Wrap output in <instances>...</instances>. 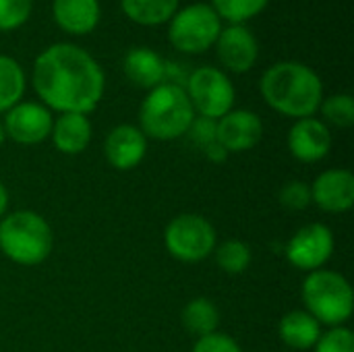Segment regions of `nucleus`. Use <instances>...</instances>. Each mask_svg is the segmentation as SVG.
I'll list each match as a JSON object with an SVG mask.
<instances>
[{"instance_id":"29","label":"nucleus","mask_w":354,"mask_h":352,"mask_svg":"<svg viewBox=\"0 0 354 352\" xmlns=\"http://www.w3.org/2000/svg\"><path fill=\"white\" fill-rule=\"evenodd\" d=\"M193 352H243L239 342L228 336V334H222V332H214V334H207L203 338H197Z\"/></svg>"},{"instance_id":"14","label":"nucleus","mask_w":354,"mask_h":352,"mask_svg":"<svg viewBox=\"0 0 354 352\" xmlns=\"http://www.w3.org/2000/svg\"><path fill=\"white\" fill-rule=\"evenodd\" d=\"M290 154L305 164H315L324 160L332 149V133L319 118H301L290 127L288 133Z\"/></svg>"},{"instance_id":"15","label":"nucleus","mask_w":354,"mask_h":352,"mask_svg":"<svg viewBox=\"0 0 354 352\" xmlns=\"http://www.w3.org/2000/svg\"><path fill=\"white\" fill-rule=\"evenodd\" d=\"M147 154V137L135 124L114 127L104 143V156L116 170L129 172L137 168Z\"/></svg>"},{"instance_id":"33","label":"nucleus","mask_w":354,"mask_h":352,"mask_svg":"<svg viewBox=\"0 0 354 352\" xmlns=\"http://www.w3.org/2000/svg\"><path fill=\"white\" fill-rule=\"evenodd\" d=\"M4 139H6V133H4V124H2V120H0V147L4 145Z\"/></svg>"},{"instance_id":"30","label":"nucleus","mask_w":354,"mask_h":352,"mask_svg":"<svg viewBox=\"0 0 354 352\" xmlns=\"http://www.w3.org/2000/svg\"><path fill=\"white\" fill-rule=\"evenodd\" d=\"M187 135L193 139V143H197L201 149H205L209 143L216 141V120L203 118V116H199V118L195 116L191 127H189V131H187Z\"/></svg>"},{"instance_id":"17","label":"nucleus","mask_w":354,"mask_h":352,"mask_svg":"<svg viewBox=\"0 0 354 352\" xmlns=\"http://www.w3.org/2000/svg\"><path fill=\"white\" fill-rule=\"evenodd\" d=\"M91 133V122L85 114H60L52 124L50 139L60 154L77 156L87 149Z\"/></svg>"},{"instance_id":"19","label":"nucleus","mask_w":354,"mask_h":352,"mask_svg":"<svg viewBox=\"0 0 354 352\" xmlns=\"http://www.w3.org/2000/svg\"><path fill=\"white\" fill-rule=\"evenodd\" d=\"M278 334L280 340L292 351H313L324 332L322 324L313 315H309L305 309H297L280 319Z\"/></svg>"},{"instance_id":"7","label":"nucleus","mask_w":354,"mask_h":352,"mask_svg":"<svg viewBox=\"0 0 354 352\" xmlns=\"http://www.w3.org/2000/svg\"><path fill=\"white\" fill-rule=\"evenodd\" d=\"M222 31V19L209 4H191L176 10L170 19V44L185 54H201L209 50Z\"/></svg>"},{"instance_id":"31","label":"nucleus","mask_w":354,"mask_h":352,"mask_svg":"<svg viewBox=\"0 0 354 352\" xmlns=\"http://www.w3.org/2000/svg\"><path fill=\"white\" fill-rule=\"evenodd\" d=\"M203 151H205V158H207L209 162H214V164H222V162H226V160H228V156H230V154H228V151L218 143V141L209 143Z\"/></svg>"},{"instance_id":"9","label":"nucleus","mask_w":354,"mask_h":352,"mask_svg":"<svg viewBox=\"0 0 354 352\" xmlns=\"http://www.w3.org/2000/svg\"><path fill=\"white\" fill-rule=\"evenodd\" d=\"M334 234L326 224L313 222L299 228L286 245L288 261L301 272H317L330 261L334 253Z\"/></svg>"},{"instance_id":"20","label":"nucleus","mask_w":354,"mask_h":352,"mask_svg":"<svg viewBox=\"0 0 354 352\" xmlns=\"http://www.w3.org/2000/svg\"><path fill=\"white\" fill-rule=\"evenodd\" d=\"M180 322L189 334H193L195 338H203L207 334L218 332L220 309L216 307L214 301H209L205 297H197L185 305V309L180 313Z\"/></svg>"},{"instance_id":"4","label":"nucleus","mask_w":354,"mask_h":352,"mask_svg":"<svg viewBox=\"0 0 354 352\" xmlns=\"http://www.w3.org/2000/svg\"><path fill=\"white\" fill-rule=\"evenodd\" d=\"M54 247V234L44 216L21 210L0 220V251L17 266L33 268L44 263Z\"/></svg>"},{"instance_id":"2","label":"nucleus","mask_w":354,"mask_h":352,"mask_svg":"<svg viewBox=\"0 0 354 352\" xmlns=\"http://www.w3.org/2000/svg\"><path fill=\"white\" fill-rule=\"evenodd\" d=\"M266 104L290 118H311L324 102L319 75L301 62H278L270 66L259 83Z\"/></svg>"},{"instance_id":"13","label":"nucleus","mask_w":354,"mask_h":352,"mask_svg":"<svg viewBox=\"0 0 354 352\" xmlns=\"http://www.w3.org/2000/svg\"><path fill=\"white\" fill-rule=\"evenodd\" d=\"M214 46L220 62L232 73L251 71L259 56V46L255 35L243 25H230L222 29Z\"/></svg>"},{"instance_id":"28","label":"nucleus","mask_w":354,"mask_h":352,"mask_svg":"<svg viewBox=\"0 0 354 352\" xmlns=\"http://www.w3.org/2000/svg\"><path fill=\"white\" fill-rule=\"evenodd\" d=\"M313 352H354L353 332L344 326L332 328L330 332L319 336Z\"/></svg>"},{"instance_id":"5","label":"nucleus","mask_w":354,"mask_h":352,"mask_svg":"<svg viewBox=\"0 0 354 352\" xmlns=\"http://www.w3.org/2000/svg\"><path fill=\"white\" fill-rule=\"evenodd\" d=\"M305 311L322 326L340 328L354 311V293L348 280L332 270L311 272L303 282Z\"/></svg>"},{"instance_id":"16","label":"nucleus","mask_w":354,"mask_h":352,"mask_svg":"<svg viewBox=\"0 0 354 352\" xmlns=\"http://www.w3.org/2000/svg\"><path fill=\"white\" fill-rule=\"evenodd\" d=\"M52 15L56 25L71 35H87L100 23L97 0H54Z\"/></svg>"},{"instance_id":"32","label":"nucleus","mask_w":354,"mask_h":352,"mask_svg":"<svg viewBox=\"0 0 354 352\" xmlns=\"http://www.w3.org/2000/svg\"><path fill=\"white\" fill-rule=\"evenodd\" d=\"M8 191H6V187H4V183L0 180V220L6 216V210H8Z\"/></svg>"},{"instance_id":"8","label":"nucleus","mask_w":354,"mask_h":352,"mask_svg":"<svg viewBox=\"0 0 354 352\" xmlns=\"http://www.w3.org/2000/svg\"><path fill=\"white\" fill-rule=\"evenodd\" d=\"M195 112L203 118L218 120L234 106L236 91L232 81L216 66H201L187 77L185 87Z\"/></svg>"},{"instance_id":"3","label":"nucleus","mask_w":354,"mask_h":352,"mask_svg":"<svg viewBox=\"0 0 354 352\" xmlns=\"http://www.w3.org/2000/svg\"><path fill=\"white\" fill-rule=\"evenodd\" d=\"M193 118L195 110L185 87L174 83H160L149 89L139 108V129L156 141H172L187 135Z\"/></svg>"},{"instance_id":"12","label":"nucleus","mask_w":354,"mask_h":352,"mask_svg":"<svg viewBox=\"0 0 354 352\" xmlns=\"http://www.w3.org/2000/svg\"><path fill=\"white\" fill-rule=\"evenodd\" d=\"M311 201L328 214H344L354 205V174L346 168L322 172L311 185Z\"/></svg>"},{"instance_id":"27","label":"nucleus","mask_w":354,"mask_h":352,"mask_svg":"<svg viewBox=\"0 0 354 352\" xmlns=\"http://www.w3.org/2000/svg\"><path fill=\"white\" fill-rule=\"evenodd\" d=\"M282 207L286 210H292V212H301V210H307L313 201H311V187L307 183H301V180H290L286 183L282 189H280V195H278Z\"/></svg>"},{"instance_id":"11","label":"nucleus","mask_w":354,"mask_h":352,"mask_svg":"<svg viewBox=\"0 0 354 352\" xmlns=\"http://www.w3.org/2000/svg\"><path fill=\"white\" fill-rule=\"evenodd\" d=\"M263 137V122L251 110H230L216 120V141L228 154L253 149Z\"/></svg>"},{"instance_id":"22","label":"nucleus","mask_w":354,"mask_h":352,"mask_svg":"<svg viewBox=\"0 0 354 352\" xmlns=\"http://www.w3.org/2000/svg\"><path fill=\"white\" fill-rule=\"evenodd\" d=\"M23 93L25 73L21 64L10 56L0 54V112H8L12 106H17Z\"/></svg>"},{"instance_id":"25","label":"nucleus","mask_w":354,"mask_h":352,"mask_svg":"<svg viewBox=\"0 0 354 352\" xmlns=\"http://www.w3.org/2000/svg\"><path fill=\"white\" fill-rule=\"evenodd\" d=\"M322 114L324 118L338 127V129H348L354 124V100L348 93H338L322 102Z\"/></svg>"},{"instance_id":"26","label":"nucleus","mask_w":354,"mask_h":352,"mask_svg":"<svg viewBox=\"0 0 354 352\" xmlns=\"http://www.w3.org/2000/svg\"><path fill=\"white\" fill-rule=\"evenodd\" d=\"M31 0H0V31H15L27 23Z\"/></svg>"},{"instance_id":"21","label":"nucleus","mask_w":354,"mask_h":352,"mask_svg":"<svg viewBox=\"0 0 354 352\" xmlns=\"http://www.w3.org/2000/svg\"><path fill=\"white\" fill-rule=\"evenodd\" d=\"M120 6L133 23L151 27L168 23L178 8V0H120Z\"/></svg>"},{"instance_id":"18","label":"nucleus","mask_w":354,"mask_h":352,"mask_svg":"<svg viewBox=\"0 0 354 352\" xmlns=\"http://www.w3.org/2000/svg\"><path fill=\"white\" fill-rule=\"evenodd\" d=\"M122 71L133 85L153 89L160 83H164L166 62L158 52L149 48H133L122 60Z\"/></svg>"},{"instance_id":"23","label":"nucleus","mask_w":354,"mask_h":352,"mask_svg":"<svg viewBox=\"0 0 354 352\" xmlns=\"http://www.w3.org/2000/svg\"><path fill=\"white\" fill-rule=\"evenodd\" d=\"M214 255H216V263L220 266V270L232 276L247 272L253 261L251 247L239 239H228L222 245H216Z\"/></svg>"},{"instance_id":"1","label":"nucleus","mask_w":354,"mask_h":352,"mask_svg":"<svg viewBox=\"0 0 354 352\" xmlns=\"http://www.w3.org/2000/svg\"><path fill=\"white\" fill-rule=\"evenodd\" d=\"M33 89L48 110L89 114L104 95L106 77L95 58L79 46L54 44L33 62Z\"/></svg>"},{"instance_id":"24","label":"nucleus","mask_w":354,"mask_h":352,"mask_svg":"<svg viewBox=\"0 0 354 352\" xmlns=\"http://www.w3.org/2000/svg\"><path fill=\"white\" fill-rule=\"evenodd\" d=\"M268 4L270 0H212L209 6L230 25H243L245 21L257 17Z\"/></svg>"},{"instance_id":"6","label":"nucleus","mask_w":354,"mask_h":352,"mask_svg":"<svg viewBox=\"0 0 354 352\" xmlns=\"http://www.w3.org/2000/svg\"><path fill=\"white\" fill-rule=\"evenodd\" d=\"M164 245L174 259L183 263H197L214 253L218 245L216 228L199 214H180L168 222L164 230Z\"/></svg>"},{"instance_id":"10","label":"nucleus","mask_w":354,"mask_h":352,"mask_svg":"<svg viewBox=\"0 0 354 352\" xmlns=\"http://www.w3.org/2000/svg\"><path fill=\"white\" fill-rule=\"evenodd\" d=\"M4 133L12 141L21 145H35L50 137L52 133V112L44 104L35 102H19L6 112Z\"/></svg>"}]
</instances>
